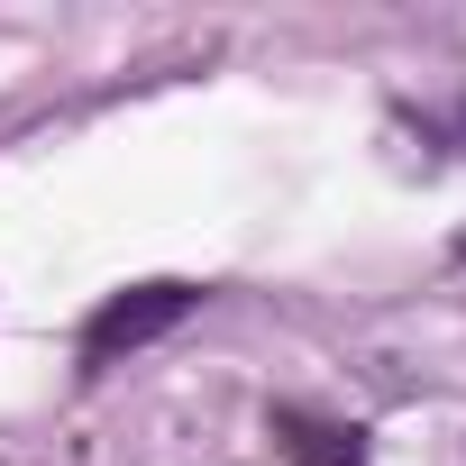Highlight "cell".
<instances>
[{
	"label": "cell",
	"mask_w": 466,
	"mask_h": 466,
	"mask_svg": "<svg viewBox=\"0 0 466 466\" xmlns=\"http://www.w3.org/2000/svg\"><path fill=\"white\" fill-rule=\"evenodd\" d=\"M192 302H201V284H183V275H156V284H128V293H110L92 320H83V339H74V357L101 375V366H119V357H137V348H156L165 329H183L192 320Z\"/></svg>",
	"instance_id": "obj_1"
},
{
	"label": "cell",
	"mask_w": 466,
	"mask_h": 466,
	"mask_svg": "<svg viewBox=\"0 0 466 466\" xmlns=\"http://www.w3.org/2000/svg\"><path fill=\"white\" fill-rule=\"evenodd\" d=\"M275 430H284L293 466H366V430H339V420H311V411H275Z\"/></svg>",
	"instance_id": "obj_2"
},
{
	"label": "cell",
	"mask_w": 466,
	"mask_h": 466,
	"mask_svg": "<svg viewBox=\"0 0 466 466\" xmlns=\"http://www.w3.org/2000/svg\"><path fill=\"white\" fill-rule=\"evenodd\" d=\"M430 137H439V147H448V156H466V101H457V110H448V119H430Z\"/></svg>",
	"instance_id": "obj_3"
},
{
	"label": "cell",
	"mask_w": 466,
	"mask_h": 466,
	"mask_svg": "<svg viewBox=\"0 0 466 466\" xmlns=\"http://www.w3.org/2000/svg\"><path fill=\"white\" fill-rule=\"evenodd\" d=\"M457 266H466V228H457Z\"/></svg>",
	"instance_id": "obj_4"
}]
</instances>
